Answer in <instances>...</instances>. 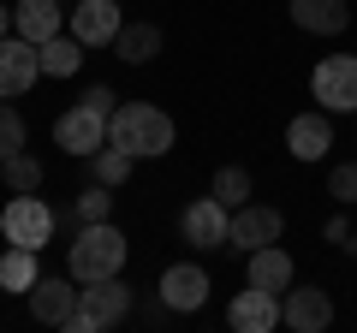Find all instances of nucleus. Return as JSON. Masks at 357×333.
Wrapping results in <instances>:
<instances>
[{
  "instance_id": "24",
  "label": "nucleus",
  "mask_w": 357,
  "mask_h": 333,
  "mask_svg": "<svg viewBox=\"0 0 357 333\" xmlns=\"http://www.w3.org/2000/svg\"><path fill=\"white\" fill-rule=\"evenodd\" d=\"M208 196H220L227 208H244V203H250V173H244V166H220Z\"/></svg>"
},
{
  "instance_id": "23",
  "label": "nucleus",
  "mask_w": 357,
  "mask_h": 333,
  "mask_svg": "<svg viewBox=\"0 0 357 333\" xmlns=\"http://www.w3.org/2000/svg\"><path fill=\"white\" fill-rule=\"evenodd\" d=\"M89 161H96V179H102V185H114V191L131 179V155L119 149V143H102V149L89 155Z\"/></svg>"
},
{
  "instance_id": "27",
  "label": "nucleus",
  "mask_w": 357,
  "mask_h": 333,
  "mask_svg": "<svg viewBox=\"0 0 357 333\" xmlns=\"http://www.w3.org/2000/svg\"><path fill=\"white\" fill-rule=\"evenodd\" d=\"M328 191H333V196H340V203H345V208H351V203H357V161H345V166H333V179H328Z\"/></svg>"
},
{
  "instance_id": "28",
  "label": "nucleus",
  "mask_w": 357,
  "mask_h": 333,
  "mask_svg": "<svg viewBox=\"0 0 357 333\" xmlns=\"http://www.w3.org/2000/svg\"><path fill=\"white\" fill-rule=\"evenodd\" d=\"M84 102L96 107V114H107V119H114V102H119V95L107 90V84H96V90H84Z\"/></svg>"
},
{
  "instance_id": "8",
  "label": "nucleus",
  "mask_w": 357,
  "mask_h": 333,
  "mask_svg": "<svg viewBox=\"0 0 357 333\" xmlns=\"http://www.w3.org/2000/svg\"><path fill=\"white\" fill-rule=\"evenodd\" d=\"M54 143H60L66 155H96L107 143V114H96L89 102L66 107V114L54 119Z\"/></svg>"
},
{
  "instance_id": "4",
  "label": "nucleus",
  "mask_w": 357,
  "mask_h": 333,
  "mask_svg": "<svg viewBox=\"0 0 357 333\" xmlns=\"http://www.w3.org/2000/svg\"><path fill=\"white\" fill-rule=\"evenodd\" d=\"M126 316H131V286L114 274V280H89L84 286V304H77L72 327L77 333H107V327H119Z\"/></svg>"
},
{
  "instance_id": "17",
  "label": "nucleus",
  "mask_w": 357,
  "mask_h": 333,
  "mask_svg": "<svg viewBox=\"0 0 357 333\" xmlns=\"http://www.w3.org/2000/svg\"><path fill=\"white\" fill-rule=\"evenodd\" d=\"M244 280L262 286V292H286L292 286V256H286L280 244H262V250H250V274Z\"/></svg>"
},
{
  "instance_id": "3",
  "label": "nucleus",
  "mask_w": 357,
  "mask_h": 333,
  "mask_svg": "<svg viewBox=\"0 0 357 333\" xmlns=\"http://www.w3.org/2000/svg\"><path fill=\"white\" fill-rule=\"evenodd\" d=\"M54 226H60V220H54V208L42 203L36 191H18L13 203H6V215H0V238L24 244V250H42V244L54 238Z\"/></svg>"
},
{
  "instance_id": "30",
  "label": "nucleus",
  "mask_w": 357,
  "mask_h": 333,
  "mask_svg": "<svg viewBox=\"0 0 357 333\" xmlns=\"http://www.w3.org/2000/svg\"><path fill=\"white\" fill-rule=\"evenodd\" d=\"M351 256H357V238H351Z\"/></svg>"
},
{
  "instance_id": "20",
  "label": "nucleus",
  "mask_w": 357,
  "mask_h": 333,
  "mask_svg": "<svg viewBox=\"0 0 357 333\" xmlns=\"http://www.w3.org/2000/svg\"><path fill=\"white\" fill-rule=\"evenodd\" d=\"M42 274H36V250H24V244H13L6 256H0V292H30Z\"/></svg>"
},
{
  "instance_id": "5",
  "label": "nucleus",
  "mask_w": 357,
  "mask_h": 333,
  "mask_svg": "<svg viewBox=\"0 0 357 333\" xmlns=\"http://www.w3.org/2000/svg\"><path fill=\"white\" fill-rule=\"evenodd\" d=\"M310 90H316V102L328 114H357V60L351 54H328L316 65V77H310Z\"/></svg>"
},
{
  "instance_id": "2",
  "label": "nucleus",
  "mask_w": 357,
  "mask_h": 333,
  "mask_svg": "<svg viewBox=\"0 0 357 333\" xmlns=\"http://www.w3.org/2000/svg\"><path fill=\"white\" fill-rule=\"evenodd\" d=\"M107 143H119L131 161L167 155L173 149V119H167L161 107H149V102H126V107H114V119H107Z\"/></svg>"
},
{
  "instance_id": "9",
  "label": "nucleus",
  "mask_w": 357,
  "mask_h": 333,
  "mask_svg": "<svg viewBox=\"0 0 357 333\" xmlns=\"http://www.w3.org/2000/svg\"><path fill=\"white\" fill-rule=\"evenodd\" d=\"M227 226H232V208L220 203V196H203V203H191L178 215V232H185V244H197V250H220V244H227Z\"/></svg>"
},
{
  "instance_id": "25",
  "label": "nucleus",
  "mask_w": 357,
  "mask_h": 333,
  "mask_svg": "<svg viewBox=\"0 0 357 333\" xmlns=\"http://www.w3.org/2000/svg\"><path fill=\"white\" fill-rule=\"evenodd\" d=\"M18 149H24V119H18L13 102L0 95V161H6V155H18Z\"/></svg>"
},
{
  "instance_id": "26",
  "label": "nucleus",
  "mask_w": 357,
  "mask_h": 333,
  "mask_svg": "<svg viewBox=\"0 0 357 333\" xmlns=\"http://www.w3.org/2000/svg\"><path fill=\"white\" fill-rule=\"evenodd\" d=\"M107 191H114V185H102V179L89 185V191L77 196V220H107V208H114V196H107Z\"/></svg>"
},
{
  "instance_id": "21",
  "label": "nucleus",
  "mask_w": 357,
  "mask_h": 333,
  "mask_svg": "<svg viewBox=\"0 0 357 333\" xmlns=\"http://www.w3.org/2000/svg\"><path fill=\"white\" fill-rule=\"evenodd\" d=\"M42 48V72L48 77H72L77 65H84V42L77 36H48V42H36Z\"/></svg>"
},
{
  "instance_id": "15",
  "label": "nucleus",
  "mask_w": 357,
  "mask_h": 333,
  "mask_svg": "<svg viewBox=\"0 0 357 333\" xmlns=\"http://www.w3.org/2000/svg\"><path fill=\"white\" fill-rule=\"evenodd\" d=\"M286 149H292L298 161H321V155L333 149V125H328V107H321V114H298L292 125H286Z\"/></svg>"
},
{
  "instance_id": "16",
  "label": "nucleus",
  "mask_w": 357,
  "mask_h": 333,
  "mask_svg": "<svg viewBox=\"0 0 357 333\" xmlns=\"http://www.w3.org/2000/svg\"><path fill=\"white\" fill-rule=\"evenodd\" d=\"M292 18L310 36H340V30L351 24V6H345V0H292Z\"/></svg>"
},
{
  "instance_id": "19",
  "label": "nucleus",
  "mask_w": 357,
  "mask_h": 333,
  "mask_svg": "<svg viewBox=\"0 0 357 333\" xmlns=\"http://www.w3.org/2000/svg\"><path fill=\"white\" fill-rule=\"evenodd\" d=\"M114 54H119L126 65H149L155 54H161V30H155V24H126V30L114 36Z\"/></svg>"
},
{
  "instance_id": "1",
  "label": "nucleus",
  "mask_w": 357,
  "mask_h": 333,
  "mask_svg": "<svg viewBox=\"0 0 357 333\" xmlns=\"http://www.w3.org/2000/svg\"><path fill=\"white\" fill-rule=\"evenodd\" d=\"M66 274H72L77 286L126 274V232H119L114 220H84V232H77L72 250H66Z\"/></svg>"
},
{
  "instance_id": "10",
  "label": "nucleus",
  "mask_w": 357,
  "mask_h": 333,
  "mask_svg": "<svg viewBox=\"0 0 357 333\" xmlns=\"http://www.w3.org/2000/svg\"><path fill=\"white\" fill-rule=\"evenodd\" d=\"M161 304L173 309V316L203 309V304H208V274L197 268V262H173V268L161 274Z\"/></svg>"
},
{
  "instance_id": "6",
  "label": "nucleus",
  "mask_w": 357,
  "mask_h": 333,
  "mask_svg": "<svg viewBox=\"0 0 357 333\" xmlns=\"http://www.w3.org/2000/svg\"><path fill=\"white\" fill-rule=\"evenodd\" d=\"M77 304H84V286L72 280V274H42L36 286H30V316L48 321V327H72L77 321Z\"/></svg>"
},
{
  "instance_id": "7",
  "label": "nucleus",
  "mask_w": 357,
  "mask_h": 333,
  "mask_svg": "<svg viewBox=\"0 0 357 333\" xmlns=\"http://www.w3.org/2000/svg\"><path fill=\"white\" fill-rule=\"evenodd\" d=\"M36 77H42V48L30 36H18V30H13V36H0V95L18 102Z\"/></svg>"
},
{
  "instance_id": "13",
  "label": "nucleus",
  "mask_w": 357,
  "mask_h": 333,
  "mask_svg": "<svg viewBox=\"0 0 357 333\" xmlns=\"http://www.w3.org/2000/svg\"><path fill=\"white\" fill-rule=\"evenodd\" d=\"M119 30H126V18H119L114 0H84V6H72V36L84 48H107Z\"/></svg>"
},
{
  "instance_id": "22",
  "label": "nucleus",
  "mask_w": 357,
  "mask_h": 333,
  "mask_svg": "<svg viewBox=\"0 0 357 333\" xmlns=\"http://www.w3.org/2000/svg\"><path fill=\"white\" fill-rule=\"evenodd\" d=\"M0 173H6V191H42V161L36 155H6V161H0Z\"/></svg>"
},
{
  "instance_id": "29",
  "label": "nucleus",
  "mask_w": 357,
  "mask_h": 333,
  "mask_svg": "<svg viewBox=\"0 0 357 333\" xmlns=\"http://www.w3.org/2000/svg\"><path fill=\"white\" fill-rule=\"evenodd\" d=\"M0 36H13V6H0Z\"/></svg>"
},
{
  "instance_id": "11",
  "label": "nucleus",
  "mask_w": 357,
  "mask_h": 333,
  "mask_svg": "<svg viewBox=\"0 0 357 333\" xmlns=\"http://www.w3.org/2000/svg\"><path fill=\"white\" fill-rule=\"evenodd\" d=\"M280 321L292 333H321L333 321V304H328V292H316V286H298V292L286 286L280 292Z\"/></svg>"
},
{
  "instance_id": "12",
  "label": "nucleus",
  "mask_w": 357,
  "mask_h": 333,
  "mask_svg": "<svg viewBox=\"0 0 357 333\" xmlns=\"http://www.w3.org/2000/svg\"><path fill=\"white\" fill-rule=\"evenodd\" d=\"M227 321H232L238 333H268V327H280V292H262V286L244 280V292L232 297Z\"/></svg>"
},
{
  "instance_id": "14",
  "label": "nucleus",
  "mask_w": 357,
  "mask_h": 333,
  "mask_svg": "<svg viewBox=\"0 0 357 333\" xmlns=\"http://www.w3.org/2000/svg\"><path fill=\"white\" fill-rule=\"evenodd\" d=\"M274 238H280V208H262V203L232 208L227 244H238V250H262V244H274Z\"/></svg>"
},
{
  "instance_id": "18",
  "label": "nucleus",
  "mask_w": 357,
  "mask_h": 333,
  "mask_svg": "<svg viewBox=\"0 0 357 333\" xmlns=\"http://www.w3.org/2000/svg\"><path fill=\"white\" fill-rule=\"evenodd\" d=\"M13 30L30 36V42L60 36V0H18V6H13Z\"/></svg>"
}]
</instances>
